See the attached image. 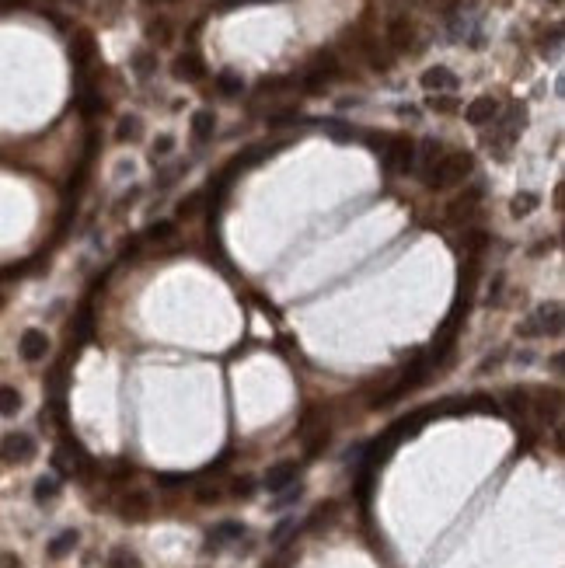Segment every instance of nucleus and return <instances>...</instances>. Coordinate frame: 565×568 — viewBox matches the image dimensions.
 I'll return each instance as SVG.
<instances>
[{"label":"nucleus","instance_id":"1","mask_svg":"<svg viewBox=\"0 0 565 568\" xmlns=\"http://www.w3.org/2000/svg\"><path fill=\"white\" fill-rule=\"evenodd\" d=\"M471 171H474V157H471L468 150H450V154H443V157L422 175V182H426V189L443 192V189H454L457 182H465Z\"/></svg>","mask_w":565,"mask_h":568},{"label":"nucleus","instance_id":"2","mask_svg":"<svg viewBox=\"0 0 565 568\" xmlns=\"http://www.w3.org/2000/svg\"><path fill=\"white\" fill-rule=\"evenodd\" d=\"M562 331V303L552 300V303H541L520 328L524 338H538V335H559Z\"/></svg>","mask_w":565,"mask_h":568},{"label":"nucleus","instance_id":"3","mask_svg":"<svg viewBox=\"0 0 565 568\" xmlns=\"http://www.w3.org/2000/svg\"><path fill=\"white\" fill-rule=\"evenodd\" d=\"M384 164L391 175H408L415 168V143L408 136H394L387 140V150H384Z\"/></svg>","mask_w":565,"mask_h":568},{"label":"nucleus","instance_id":"4","mask_svg":"<svg viewBox=\"0 0 565 568\" xmlns=\"http://www.w3.org/2000/svg\"><path fill=\"white\" fill-rule=\"evenodd\" d=\"M35 457V440L28 432H7L0 440V461L4 464H28Z\"/></svg>","mask_w":565,"mask_h":568},{"label":"nucleus","instance_id":"5","mask_svg":"<svg viewBox=\"0 0 565 568\" xmlns=\"http://www.w3.org/2000/svg\"><path fill=\"white\" fill-rule=\"evenodd\" d=\"M419 84L429 91V95H454L457 91V74L450 70V67H429L422 77H419Z\"/></svg>","mask_w":565,"mask_h":568},{"label":"nucleus","instance_id":"6","mask_svg":"<svg viewBox=\"0 0 565 568\" xmlns=\"http://www.w3.org/2000/svg\"><path fill=\"white\" fill-rule=\"evenodd\" d=\"M499 112H502V105H499L495 98L481 95L465 108V119H468L471 126H488V122H495V119H499Z\"/></svg>","mask_w":565,"mask_h":568},{"label":"nucleus","instance_id":"7","mask_svg":"<svg viewBox=\"0 0 565 568\" xmlns=\"http://www.w3.org/2000/svg\"><path fill=\"white\" fill-rule=\"evenodd\" d=\"M415 42V25L408 21V18H391L387 21V46L394 49V53H408V46Z\"/></svg>","mask_w":565,"mask_h":568},{"label":"nucleus","instance_id":"8","mask_svg":"<svg viewBox=\"0 0 565 568\" xmlns=\"http://www.w3.org/2000/svg\"><path fill=\"white\" fill-rule=\"evenodd\" d=\"M18 352H21V359L39 363V359L49 352V338H46V331H39V328L21 331V338H18Z\"/></svg>","mask_w":565,"mask_h":568},{"label":"nucleus","instance_id":"9","mask_svg":"<svg viewBox=\"0 0 565 568\" xmlns=\"http://www.w3.org/2000/svg\"><path fill=\"white\" fill-rule=\"evenodd\" d=\"M171 74H175V81L195 84V81H202L206 67H202V60H199L195 53H182V56H175V63H171Z\"/></svg>","mask_w":565,"mask_h":568},{"label":"nucleus","instance_id":"10","mask_svg":"<svg viewBox=\"0 0 565 568\" xmlns=\"http://www.w3.org/2000/svg\"><path fill=\"white\" fill-rule=\"evenodd\" d=\"M245 537V527L241 523H234V520H227V523H220V527H213L209 530V537H206V548H223V544H230V541H241Z\"/></svg>","mask_w":565,"mask_h":568},{"label":"nucleus","instance_id":"11","mask_svg":"<svg viewBox=\"0 0 565 568\" xmlns=\"http://www.w3.org/2000/svg\"><path fill=\"white\" fill-rule=\"evenodd\" d=\"M447 150H443V143H436V140H422L419 147H415V168H419V175H426L440 157H443Z\"/></svg>","mask_w":565,"mask_h":568},{"label":"nucleus","instance_id":"12","mask_svg":"<svg viewBox=\"0 0 565 568\" xmlns=\"http://www.w3.org/2000/svg\"><path fill=\"white\" fill-rule=\"evenodd\" d=\"M293 481H297V464H293V461H282L276 468H269V474H266V488H269V491H282V488H290Z\"/></svg>","mask_w":565,"mask_h":568},{"label":"nucleus","instance_id":"13","mask_svg":"<svg viewBox=\"0 0 565 568\" xmlns=\"http://www.w3.org/2000/svg\"><path fill=\"white\" fill-rule=\"evenodd\" d=\"M122 516H129V520H143L147 513H150V495L147 491H129L126 498H122Z\"/></svg>","mask_w":565,"mask_h":568},{"label":"nucleus","instance_id":"14","mask_svg":"<svg viewBox=\"0 0 565 568\" xmlns=\"http://www.w3.org/2000/svg\"><path fill=\"white\" fill-rule=\"evenodd\" d=\"M213 88H216L223 98H238L245 91V81H241V74H234V70H220V74L213 77Z\"/></svg>","mask_w":565,"mask_h":568},{"label":"nucleus","instance_id":"15","mask_svg":"<svg viewBox=\"0 0 565 568\" xmlns=\"http://www.w3.org/2000/svg\"><path fill=\"white\" fill-rule=\"evenodd\" d=\"M213 129H216V115H213L209 108H199V112L192 115V136L202 143V140L213 136Z\"/></svg>","mask_w":565,"mask_h":568},{"label":"nucleus","instance_id":"16","mask_svg":"<svg viewBox=\"0 0 565 568\" xmlns=\"http://www.w3.org/2000/svg\"><path fill=\"white\" fill-rule=\"evenodd\" d=\"M77 541H81V534H77V530H63L60 537H53V541H49V558H63V555H70V551L77 548Z\"/></svg>","mask_w":565,"mask_h":568},{"label":"nucleus","instance_id":"17","mask_svg":"<svg viewBox=\"0 0 565 568\" xmlns=\"http://www.w3.org/2000/svg\"><path fill=\"white\" fill-rule=\"evenodd\" d=\"M21 411V394L11 383H0V415H18Z\"/></svg>","mask_w":565,"mask_h":568},{"label":"nucleus","instance_id":"18","mask_svg":"<svg viewBox=\"0 0 565 568\" xmlns=\"http://www.w3.org/2000/svg\"><path fill=\"white\" fill-rule=\"evenodd\" d=\"M133 70H136V77H150V74L157 70V56H154L150 49L133 53Z\"/></svg>","mask_w":565,"mask_h":568},{"label":"nucleus","instance_id":"19","mask_svg":"<svg viewBox=\"0 0 565 568\" xmlns=\"http://www.w3.org/2000/svg\"><path fill=\"white\" fill-rule=\"evenodd\" d=\"M105 568H143V565H140V558H136L133 551H126V548H115V551L108 555Z\"/></svg>","mask_w":565,"mask_h":568},{"label":"nucleus","instance_id":"20","mask_svg":"<svg viewBox=\"0 0 565 568\" xmlns=\"http://www.w3.org/2000/svg\"><path fill=\"white\" fill-rule=\"evenodd\" d=\"M474 202H478V192H468V195H461L457 202H450V209H447V216H450V220H461V216H471V213H474Z\"/></svg>","mask_w":565,"mask_h":568},{"label":"nucleus","instance_id":"21","mask_svg":"<svg viewBox=\"0 0 565 568\" xmlns=\"http://www.w3.org/2000/svg\"><path fill=\"white\" fill-rule=\"evenodd\" d=\"M538 195L534 192H520V195H513V216H531L534 209H538Z\"/></svg>","mask_w":565,"mask_h":568},{"label":"nucleus","instance_id":"22","mask_svg":"<svg viewBox=\"0 0 565 568\" xmlns=\"http://www.w3.org/2000/svg\"><path fill=\"white\" fill-rule=\"evenodd\" d=\"M60 495V481L56 477H39L35 481V502H53Z\"/></svg>","mask_w":565,"mask_h":568},{"label":"nucleus","instance_id":"23","mask_svg":"<svg viewBox=\"0 0 565 568\" xmlns=\"http://www.w3.org/2000/svg\"><path fill=\"white\" fill-rule=\"evenodd\" d=\"M115 136H119V143H126V140H136V136H140V119H136V115H122V119H119V129H115Z\"/></svg>","mask_w":565,"mask_h":568},{"label":"nucleus","instance_id":"24","mask_svg":"<svg viewBox=\"0 0 565 568\" xmlns=\"http://www.w3.org/2000/svg\"><path fill=\"white\" fill-rule=\"evenodd\" d=\"M147 39L168 46V42H171V25H168V21H150V25H147Z\"/></svg>","mask_w":565,"mask_h":568},{"label":"nucleus","instance_id":"25","mask_svg":"<svg viewBox=\"0 0 565 568\" xmlns=\"http://www.w3.org/2000/svg\"><path fill=\"white\" fill-rule=\"evenodd\" d=\"M91 56H94L91 35H77V39H74V60H77V63H84V60H91Z\"/></svg>","mask_w":565,"mask_h":568},{"label":"nucleus","instance_id":"26","mask_svg":"<svg viewBox=\"0 0 565 568\" xmlns=\"http://www.w3.org/2000/svg\"><path fill=\"white\" fill-rule=\"evenodd\" d=\"M293 84H297L293 77H266V81H259V95H266V91H286Z\"/></svg>","mask_w":565,"mask_h":568},{"label":"nucleus","instance_id":"27","mask_svg":"<svg viewBox=\"0 0 565 568\" xmlns=\"http://www.w3.org/2000/svg\"><path fill=\"white\" fill-rule=\"evenodd\" d=\"M171 150H175V136H168V133H164V136H157V140H154V161H157V157H168Z\"/></svg>","mask_w":565,"mask_h":568},{"label":"nucleus","instance_id":"28","mask_svg":"<svg viewBox=\"0 0 565 568\" xmlns=\"http://www.w3.org/2000/svg\"><path fill=\"white\" fill-rule=\"evenodd\" d=\"M98 108H101L98 95H94V91H84V95H81V112H84V115H94Z\"/></svg>","mask_w":565,"mask_h":568},{"label":"nucleus","instance_id":"29","mask_svg":"<svg viewBox=\"0 0 565 568\" xmlns=\"http://www.w3.org/2000/svg\"><path fill=\"white\" fill-rule=\"evenodd\" d=\"M429 108H436V112H450V108H454V98L450 95H429Z\"/></svg>","mask_w":565,"mask_h":568},{"label":"nucleus","instance_id":"30","mask_svg":"<svg viewBox=\"0 0 565 568\" xmlns=\"http://www.w3.org/2000/svg\"><path fill=\"white\" fill-rule=\"evenodd\" d=\"M286 122H297V112L286 108V112H273L269 115V126H286Z\"/></svg>","mask_w":565,"mask_h":568},{"label":"nucleus","instance_id":"31","mask_svg":"<svg viewBox=\"0 0 565 568\" xmlns=\"http://www.w3.org/2000/svg\"><path fill=\"white\" fill-rule=\"evenodd\" d=\"M325 129H328V133H332L335 140H353V133H349V129H346L342 122H325Z\"/></svg>","mask_w":565,"mask_h":568},{"label":"nucleus","instance_id":"32","mask_svg":"<svg viewBox=\"0 0 565 568\" xmlns=\"http://www.w3.org/2000/svg\"><path fill=\"white\" fill-rule=\"evenodd\" d=\"M147 234H150V237H171V234H175V223H154Z\"/></svg>","mask_w":565,"mask_h":568},{"label":"nucleus","instance_id":"33","mask_svg":"<svg viewBox=\"0 0 565 568\" xmlns=\"http://www.w3.org/2000/svg\"><path fill=\"white\" fill-rule=\"evenodd\" d=\"M234 495H252V481L248 477H238L234 481Z\"/></svg>","mask_w":565,"mask_h":568},{"label":"nucleus","instance_id":"34","mask_svg":"<svg viewBox=\"0 0 565 568\" xmlns=\"http://www.w3.org/2000/svg\"><path fill=\"white\" fill-rule=\"evenodd\" d=\"M0 568H18V558L14 555H0Z\"/></svg>","mask_w":565,"mask_h":568},{"label":"nucleus","instance_id":"35","mask_svg":"<svg viewBox=\"0 0 565 568\" xmlns=\"http://www.w3.org/2000/svg\"><path fill=\"white\" fill-rule=\"evenodd\" d=\"M147 4H161V0H147Z\"/></svg>","mask_w":565,"mask_h":568},{"label":"nucleus","instance_id":"36","mask_svg":"<svg viewBox=\"0 0 565 568\" xmlns=\"http://www.w3.org/2000/svg\"><path fill=\"white\" fill-rule=\"evenodd\" d=\"M552 4H562V0H552Z\"/></svg>","mask_w":565,"mask_h":568},{"label":"nucleus","instance_id":"37","mask_svg":"<svg viewBox=\"0 0 565 568\" xmlns=\"http://www.w3.org/2000/svg\"><path fill=\"white\" fill-rule=\"evenodd\" d=\"M0 303H4V293H0Z\"/></svg>","mask_w":565,"mask_h":568}]
</instances>
